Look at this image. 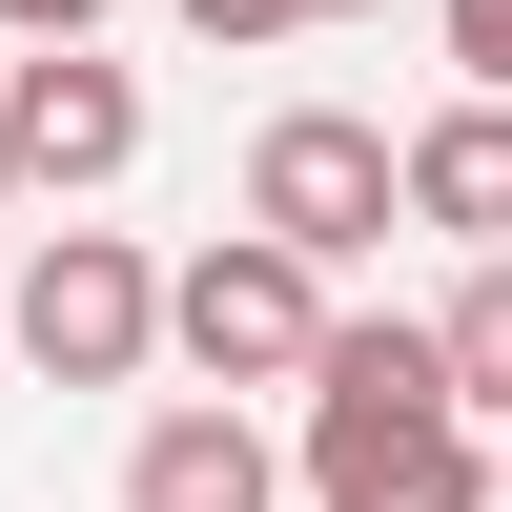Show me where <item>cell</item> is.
I'll return each mask as SVG.
<instances>
[{"label": "cell", "instance_id": "cell-6", "mask_svg": "<svg viewBox=\"0 0 512 512\" xmlns=\"http://www.w3.org/2000/svg\"><path fill=\"white\" fill-rule=\"evenodd\" d=\"M123 512H287V472H267L246 410H164V431L123 451Z\"/></svg>", "mask_w": 512, "mask_h": 512}, {"label": "cell", "instance_id": "cell-2", "mask_svg": "<svg viewBox=\"0 0 512 512\" xmlns=\"http://www.w3.org/2000/svg\"><path fill=\"white\" fill-rule=\"evenodd\" d=\"M328 328H349V308H328V267L287 226H226L205 267H164V349H185L205 390H308Z\"/></svg>", "mask_w": 512, "mask_h": 512}, {"label": "cell", "instance_id": "cell-5", "mask_svg": "<svg viewBox=\"0 0 512 512\" xmlns=\"http://www.w3.org/2000/svg\"><path fill=\"white\" fill-rule=\"evenodd\" d=\"M0 144H21V185H123L144 164V82L82 62V41H21L0 62Z\"/></svg>", "mask_w": 512, "mask_h": 512}, {"label": "cell", "instance_id": "cell-11", "mask_svg": "<svg viewBox=\"0 0 512 512\" xmlns=\"http://www.w3.org/2000/svg\"><path fill=\"white\" fill-rule=\"evenodd\" d=\"M0 41H103V0H0Z\"/></svg>", "mask_w": 512, "mask_h": 512}, {"label": "cell", "instance_id": "cell-8", "mask_svg": "<svg viewBox=\"0 0 512 512\" xmlns=\"http://www.w3.org/2000/svg\"><path fill=\"white\" fill-rule=\"evenodd\" d=\"M451 390H472V410H512V246H472V287H451Z\"/></svg>", "mask_w": 512, "mask_h": 512}, {"label": "cell", "instance_id": "cell-7", "mask_svg": "<svg viewBox=\"0 0 512 512\" xmlns=\"http://www.w3.org/2000/svg\"><path fill=\"white\" fill-rule=\"evenodd\" d=\"M410 226H451V246H512V103L472 82L451 123H410Z\"/></svg>", "mask_w": 512, "mask_h": 512}, {"label": "cell", "instance_id": "cell-13", "mask_svg": "<svg viewBox=\"0 0 512 512\" xmlns=\"http://www.w3.org/2000/svg\"><path fill=\"white\" fill-rule=\"evenodd\" d=\"M328 21H369V0H328Z\"/></svg>", "mask_w": 512, "mask_h": 512}, {"label": "cell", "instance_id": "cell-14", "mask_svg": "<svg viewBox=\"0 0 512 512\" xmlns=\"http://www.w3.org/2000/svg\"><path fill=\"white\" fill-rule=\"evenodd\" d=\"M0 185H21V144H0Z\"/></svg>", "mask_w": 512, "mask_h": 512}, {"label": "cell", "instance_id": "cell-10", "mask_svg": "<svg viewBox=\"0 0 512 512\" xmlns=\"http://www.w3.org/2000/svg\"><path fill=\"white\" fill-rule=\"evenodd\" d=\"M431 21H451V62H472L492 103H512V0H431Z\"/></svg>", "mask_w": 512, "mask_h": 512}, {"label": "cell", "instance_id": "cell-12", "mask_svg": "<svg viewBox=\"0 0 512 512\" xmlns=\"http://www.w3.org/2000/svg\"><path fill=\"white\" fill-rule=\"evenodd\" d=\"M492 512H512V451H492Z\"/></svg>", "mask_w": 512, "mask_h": 512}, {"label": "cell", "instance_id": "cell-9", "mask_svg": "<svg viewBox=\"0 0 512 512\" xmlns=\"http://www.w3.org/2000/svg\"><path fill=\"white\" fill-rule=\"evenodd\" d=\"M164 21H185V41H226V62H246V41H308L328 0H164Z\"/></svg>", "mask_w": 512, "mask_h": 512}, {"label": "cell", "instance_id": "cell-1", "mask_svg": "<svg viewBox=\"0 0 512 512\" xmlns=\"http://www.w3.org/2000/svg\"><path fill=\"white\" fill-rule=\"evenodd\" d=\"M308 512H492L451 328H328V369H308Z\"/></svg>", "mask_w": 512, "mask_h": 512}, {"label": "cell", "instance_id": "cell-4", "mask_svg": "<svg viewBox=\"0 0 512 512\" xmlns=\"http://www.w3.org/2000/svg\"><path fill=\"white\" fill-rule=\"evenodd\" d=\"M246 226H287L308 267H349V246L410 226V144H390V123H349V103H287L267 144H246Z\"/></svg>", "mask_w": 512, "mask_h": 512}, {"label": "cell", "instance_id": "cell-3", "mask_svg": "<svg viewBox=\"0 0 512 512\" xmlns=\"http://www.w3.org/2000/svg\"><path fill=\"white\" fill-rule=\"evenodd\" d=\"M0 349H21L41 390H123V369L164 349V267L123 226H41V267L0 287Z\"/></svg>", "mask_w": 512, "mask_h": 512}]
</instances>
